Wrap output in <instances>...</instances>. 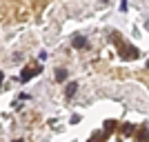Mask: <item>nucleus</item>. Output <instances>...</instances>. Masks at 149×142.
<instances>
[{
  "mask_svg": "<svg viewBox=\"0 0 149 142\" xmlns=\"http://www.w3.org/2000/svg\"><path fill=\"white\" fill-rule=\"evenodd\" d=\"M113 42H118L120 51H123V58H138V49H136V47H129V44H125L123 40L118 38V33H113Z\"/></svg>",
  "mask_w": 149,
  "mask_h": 142,
  "instance_id": "obj_1",
  "label": "nucleus"
},
{
  "mask_svg": "<svg viewBox=\"0 0 149 142\" xmlns=\"http://www.w3.org/2000/svg\"><path fill=\"white\" fill-rule=\"evenodd\" d=\"M38 73H40V69H38V67H33V69H25V71H22V76H20V80L27 82V80H31V78H33V76H38Z\"/></svg>",
  "mask_w": 149,
  "mask_h": 142,
  "instance_id": "obj_2",
  "label": "nucleus"
},
{
  "mask_svg": "<svg viewBox=\"0 0 149 142\" xmlns=\"http://www.w3.org/2000/svg\"><path fill=\"white\" fill-rule=\"evenodd\" d=\"M87 38H85V36H76L74 38V47H78V49H80V47H87Z\"/></svg>",
  "mask_w": 149,
  "mask_h": 142,
  "instance_id": "obj_3",
  "label": "nucleus"
},
{
  "mask_svg": "<svg viewBox=\"0 0 149 142\" xmlns=\"http://www.w3.org/2000/svg\"><path fill=\"white\" fill-rule=\"evenodd\" d=\"M76 89H78V85H76V82H69V85H67V89H65V96H67V98H74Z\"/></svg>",
  "mask_w": 149,
  "mask_h": 142,
  "instance_id": "obj_4",
  "label": "nucleus"
},
{
  "mask_svg": "<svg viewBox=\"0 0 149 142\" xmlns=\"http://www.w3.org/2000/svg\"><path fill=\"white\" fill-rule=\"evenodd\" d=\"M56 80H58V82L67 80V71H65V69H56Z\"/></svg>",
  "mask_w": 149,
  "mask_h": 142,
  "instance_id": "obj_5",
  "label": "nucleus"
},
{
  "mask_svg": "<svg viewBox=\"0 0 149 142\" xmlns=\"http://www.w3.org/2000/svg\"><path fill=\"white\" fill-rule=\"evenodd\" d=\"M0 85H2V71H0Z\"/></svg>",
  "mask_w": 149,
  "mask_h": 142,
  "instance_id": "obj_6",
  "label": "nucleus"
},
{
  "mask_svg": "<svg viewBox=\"0 0 149 142\" xmlns=\"http://www.w3.org/2000/svg\"><path fill=\"white\" fill-rule=\"evenodd\" d=\"M145 27H147V29H149V20H147V25H145Z\"/></svg>",
  "mask_w": 149,
  "mask_h": 142,
  "instance_id": "obj_7",
  "label": "nucleus"
},
{
  "mask_svg": "<svg viewBox=\"0 0 149 142\" xmlns=\"http://www.w3.org/2000/svg\"><path fill=\"white\" fill-rule=\"evenodd\" d=\"M16 142H22V140H16Z\"/></svg>",
  "mask_w": 149,
  "mask_h": 142,
  "instance_id": "obj_8",
  "label": "nucleus"
}]
</instances>
